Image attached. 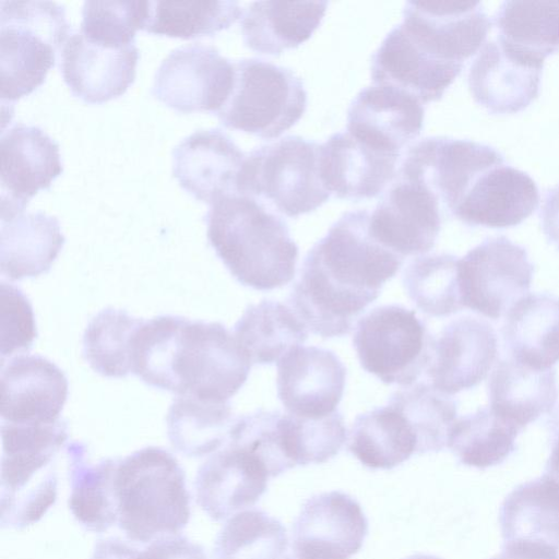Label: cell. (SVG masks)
I'll return each mask as SVG.
<instances>
[{
	"label": "cell",
	"instance_id": "cell-1",
	"mask_svg": "<svg viewBox=\"0 0 559 559\" xmlns=\"http://www.w3.org/2000/svg\"><path fill=\"white\" fill-rule=\"evenodd\" d=\"M369 218L366 210L346 212L304 260L289 304L313 334H348L403 264L372 237Z\"/></svg>",
	"mask_w": 559,
	"mask_h": 559
},
{
	"label": "cell",
	"instance_id": "cell-2",
	"mask_svg": "<svg viewBox=\"0 0 559 559\" xmlns=\"http://www.w3.org/2000/svg\"><path fill=\"white\" fill-rule=\"evenodd\" d=\"M207 239L242 285L271 290L295 276L298 247L285 221L261 201L231 194L211 204Z\"/></svg>",
	"mask_w": 559,
	"mask_h": 559
},
{
	"label": "cell",
	"instance_id": "cell-3",
	"mask_svg": "<svg viewBox=\"0 0 559 559\" xmlns=\"http://www.w3.org/2000/svg\"><path fill=\"white\" fill-rule=\"evenodd\" d=\"M118 526L142 544L171 536L190 519V495L177 459L146 447L118 460L115 474Z\"/></svg>",
	"mask_w": 559,
	"mask_h": 559
},
{
	"label": "cell",
	"instance_id": "cell-4",
	"mask_svg": "<svg viewBox=\"0 0 559 559\" xmlns=\"http://www.w3.org/2000/svg\"><path fill=\"white\" fill-rule=\"evenodd\" d=\"M70 33L63 5L0 1V96L12 103L36 90L55 66Z\"/></svg>",
	"mask_w": 559,
	"mask_h": 559
},
{
	"label": "cell",
	"instance_id": "cell-5",
	"mask_svg": "<svg viewBox=\"0 0 559 559\" xmlns=\"http://www.w3.org/2000/svg\"><path fill=\"white\" fill-rule=\"evenodd\" d=\"M490 25L479 1L431 0L407 1L396 28L418 61L452 84Z\"/></svg>",
	"mask_w": 559,
	"mask_h": 559
},
{
	"label": "cell",
	"instance_id": "cell-6",
	"mask_svg": "<svg viewBox=\"0 0 559 559\" xmlns=\"http://www.w3.org/2000/svg\"><path fill=\"white\" fill-rule=\"evenodd\" d=\"M238 194L288 217L310 213L330 198L320 175V144L288 135L246 155Z\"/></svg>",
	"mask_w": 559,
	"mask_h": 559
},
{
	"label": "cell",
	"instance_id": "cell-7",
	"mask_svg": "<svg viewBox=\"0 0 559 559\" xmlns=\"http://www.w3.org/2000/svg\"><path fill=\"white\" fill-rule=\"evenodd\" d=\"M234 84L216 112L221 123L261 139H275L302 117L307 92L288 68L247 58L234 62Z\"/></svg>",
	"mask_w": 559,
	"mask_h": 559
},
{
	"label": "cell",
	"instance_id": "cell-8",
	"mask_svg": "<svg viewBox=\"0 0 559 559\" xmlns=\"http://www.w3.org/2000/svg\"><path fill=\"white\" fill-rule=\"evenodd\" d=\"M251 365L222 323L185 318L171 357L168 391L227 402L246 382Z\"/></svg>",
	"mask_w": 559,
	"mask_h": 559
},
{
	"label": "cell",
	"instance_id": "cell-9",
	"mask_svg": "<svg viewBox=\"0 0 559 559\" xmlns=\"http://www.w3.org/2000/svg\"><path fill=\"white\" fill-rule=\"evenodd\" d=\"M433 340L414 310L386 305L359 319L353 344L367 372L386 384L411 385L428 368Z\"/></svg>",
	"mask_w": 559,
	"mask_h": 559
},
{
	"label": "cell",
	"instance_id": "cell-10",
	"mask_svg": "<svg viewBox=\"0 0 559 559\" xmlns=\"http://www.w3.org/2000/svg\"><path fill=\"white\" fill-rule=\"evenodd\" d=\"M533 274L525 248L504 236L487 238L459 259L462 306L497 320L527 295Z\"/></svg>",
	"mask_w": 559,
	"mask_h": 559
},
{
	"label": "cell",
	"instance_id": "cell-11",
	"mask_svg": "<svg viewBox=\"0 0 559 559\" xmlns=\"http://www.w3.org/2000/svg\"><path fill=\"white\" fill-rule=\"evenodd\" d=\"M503 162V155L490 145L430 136L408 148L396 175L427 187L452 215L476 179Z\"/></svg>",
	"mask_w": 559,
	"mask_h": 559
},
{
	"label": "cell",
	"instance_id": "cell-12",
	"mask_svg": "<svg viewBox=\"0 0 559 559\" xmlns=\"http://www.w3.org/2000/svg\"><path fill=\"white\" fill-rule=\"evenodd\" d=\"M234 62L217 48L201 43L180 46L159 64L152 95L180 111L217 112L234 84Z\"/></svg>",
	"mask_w": 559,
	"mask_h": 559
},
{
	"label": "cell",
	"instance_id": "cell-13",
	"mask_svg": "<svg viewBox=\"0 0 559 559\" xmlns=\"http://www.w3.org/2000/svg\"><path fill=\"white\" fill-rule=\"evenodd\" d=\"M58 143L37 126L16 122L0 140V218L23 213L29 199L62 173Z\"/></svg>",
	"mask_w": 559,
	"mask_h": 559
},
{
	"label": "cell",
	"instance_id": "cell-14",
	"mask_svg": "<svg viewBox=\"0 0 559 559\" xmlns=\"http://www.w3.org/2000/svg\"><path fill=\"white\" fill-rule=\"evenodd\" d=\"M368 534V520L356 499L333 490L306 500L292 531L297 559H349Z\"/></svg>",
	"mask_w": 559,
	"mask_h": 559
},
{
	"label": "cell",
	"instance_id": "cell-15",
	"mask_svg": "<svg viewBox=\"0 0 559 559\" xmlns=\"http://www.w3.org/2000/svg\"><path fill=\"white\" fill-rule=\"evenodd\" d=\"M441 228L440 202L424 185L399 178L370 214L372 237L397 255L430 251Z\"/></svg>",
	"mask_w": 559,
	"mask_h": 559
},
{
	"label": "cell",
	"instance_id": "cell-16",
	"mask_svg": "<svg viewBox=\"0 0 559 559\" xmlns=\"http://www.w3.org/2000/svg\"><path fill=\"white\" fill-rule=\"evenodd\" d=\"M346 368L331 350L295 346L277 361V396L288 414L317 419L336 412Z\"/></svg>",
	"mask_w": 559,
	"mask_h": 559
},
{
	"label": "cell",
	"instance_id": "cell-17",
	"mask_svg": "<svg viewBox=\"0 0 559 559\" xmlns=\"http://www.w3.org/2000/svg\"><path fill=\"white\" fill-rule=\"evenodd\" d=\"M139 50L134 43L115 45L84 36L80 31L66 41L60 69L72 94L100 104L122 95L133 83Z\"/></svg>",
	"mask_w": 559,
	"mask_h": 559
},
{
	"label": "cell",
	"instance_id": "cell-18",
	"mask_svg": "<svg viewBox=\"0 0 559 559\" xmlns=\"http://www.w3.org/2000/svg\"><path fill=\"white\" fill-rule=\"evenodd\" d=\"M246 155L217 128L197 130L173 151V174L180 187L197 200L212 204L238 194Z\"/></svg>",
	"mask_w": 559,
	"mask_h": 559
},
{
	"label": "cell",
	"instance_id": "cell-19",
	"mask_svg": "<svg viewBox=\"0 0 559 559\" xmlns=\"http://www.w3.org/2000/svg\"><path fill=\"white\" fill-rule=\"evenodd\" d=\"M497 355V335L487 321L459 318L433 340L427 374L435 389L447 395L456 394L484 380Z\"/></svg>",
	"mask_w": 559,
	"mask_h": 559
},
{
	"label": "cell",
	"instance_id": "cell-20",
	"mask_svg": "<svg viewBox=\"0 0 559 559\" xmlns=\"http://www.w3.org/2000/svg\"><path fill=\"white\" fill-rule=\"evenodd\" d=\"M264 463L245 447L227 441L198 469L195 497L214 521L253 506L267 488Z\"/></svg>",
	"mask_w": 559,
	"mask_h": 559
},
{
	"label": "cell",
	"instance_id": "cell-21",
	"mask_svg": "<svg viewBox=\"0 0 559 559\" xmlns=\"http://www.w3.org/2000/svg\"><path fill=\"white\" fill-rule=\"evenodd\" d=\"M63 371L38 355L1 360V421L49 424L59 420L68 397Z\"/></svg>",
	"mask_w": 559,
	"mask_h": 559
},
{
	"label": "cell",
	"instance_id": "cell-22",
	"mask_svg": "<svg viewBox=\"0 0 559 559\" xmlns=\"http://www.w3.org/2000/svg\"><path fill=\"white\" fill-rule=\"evenodd\" d=\"M424 126L423 104L407 92L372 84L361 90L347 111L346 130L381 151L401 155Z\"/></svg>",
	"mask_w": 559,
	"mask_h": 559
},
{
	"label": "cell",
	"instance_id": "cell-23",
	"mask_svg": "<svg viewBox=\"0 0 559 559\" xmlns=\"http://www.w3.org/2000/svg\"><path fill=\"white\" fill-rule=\"evenodd\" d=\"M544 63L531 60L503 46L486 41L468 71L474 99L492 114H514L525 109L539 93Z\"/></svg>",
	"mask_w": 559,
	"mask_h": 559
},
{
	"label": "cell",
	"instance_id": "cell-24",
	"mask_svg": "<svg viewBox=\"0 0 559 559\" xmlns=\"http://www.w3.org/2000/svg\"><path fill=\"white\" fill-rule=\"evenodd\" d=\"M400 155L378 150L347 130L320 144V175L330 194L344 200L371 199L396 176Z\"/></svg>",
	"mask_w": 559,
	"mask_h": 559
},
{
	"label": "cell",
	"instance_id": "cell-25",
	"mask_svg": "<svg viewBox=\"0 0 559 559\" xmlns=\"http://www.w3.org/2000/svg\"><path fill=\"white\" fill-rule=\"evenodd\" d=\"M538 203L531 176L503 162L476 179L452 216L468 226L508 228L521 224Z\"/></svg>",
	"mask_w": 559,
	"mask_h": 559
},
{
	"label": "cell",
	"instance_id": "cell-26",
	"mask_svg": "<svg viewBox=\"0 0 559 559\" xmlns=\"http://www.w3.org/2000/svg\"><path fill=\"white\" fill-rule=\"evenodd\" d=\"M2 457L0 495L40 484L56 474L52 460L68 440L67 424L1 421Z\"/></svg>",
	"mask_w": 559,
	"mask_h": 559
},
{
	"label": "cell",
	"instance_id": "cell-27",
	"mask_svg": "<svg viewBox=\"0 0 559 559\" xmlns=\"http://www.w3.org/2000/svg\"><path fill=\"white\" fill-rule=\"evenodd\" d=\"M326 1H255L241 16L248 48L260 55L278 56L307 41L321 24Z\"/></svg>",
	"mask_w": 559,
	"mask_h": 559
},
{
	"label": "cell",
	"instance_id": "cell-28",
	"mask_svg": "<svg viewBox=\"0 0 559 559\" xmlns=\"http://www.w3.org/2000/svg\"><path fill=\"white\" fill-rule=\"evenodd\" d=\"M558 394L556 369H535L511 357L499 360L488 380L490 409L521 431L551 413Z\"/></svg>",
	"mask_w": 559,
	"mask_h": 559
},
{
	"label": "cell",
	"instance_id": "cell-29",
	"mask_svg": "<svg viewBox=\"0 0 559 559\" xmlns=\"http://www.w3.org/2000/svg\"><path fill=\"white\" fill-rule=\"evenodd\" d=\"M501 334L510 357L535 369L559 361V296L527 294L504 314Z\"/></svg>",
	"mask_w": 559,
	"mask_h": 559
},
{
	"label": "cell",
	"instance_id": "cell-30",
	"mask_svg": "<svg viewBox=\"0 0 559 559\" xmlns=\"http://www.w3.org/2000/svg\"><path fill=\"white\" fill-rule=\"evenodd\" d=\"M64 241L59 221L44 212H23L1 221V274L19 281L47 272Z\"/></svg>",
	"mask_w": 559,
	"mask_h": 559
},
{
	"label": "cell",
	"instance_id": "cell-31",
	"mask_svg": "<svg viewBox=\"0 0 559 559\" xmlns=\"http://www.w3.org/2000/svg\"><path fill=\"white\" fill-rule=\"evenodd\" d=\"M499 523L504 542L530 540L559 548V483L543 474L516 486L500 507Z\"/></svg>",
	"mask_w": 559,
	"mask_h": 559
},
{
	"label": "cell",
	"instance_id": "cell-32",
	"mask_svg": "<svg viewBox=\"0 0 559 559\" xmlns=\"http://www.w3.org/2000/svg\"><path fill=\"white\" fill-rule=\"evenodd\" d=\"M67 456L71 484L69 508L73 516L87 531H107L118 520L115 490L118 460L105 459L91 464L81 442L69 443Z\"/></svg>",
	"mask_w": 559,
	"mask_h": 559
},
{
	"label": "cell",
	"instance_id": "cell-33",
	"mask_svg": "<svg viewBox=\"0 0 559 559\" xmlns=\"http://www.w3.org/2000/svg\"><path fill=\"white\" fill-rule=\"evenodd\" d=\"M348 450L371 469H392L418 454V439L405 415L388 403L359 415Z\"/></svg>",
	"mask_w": 559,
	"mask_h": 559
},
{
	"label": "cell",
	"instance_id": "cell-34",
	"mask_svg": "<svg viewBox=\"0 0 559 559\" xmlns=\"http://www.w3.org/2000/svg\"><path fill=\"white\" fill-rule=\"evenodd\" d=\"M234 336L251 364L270 365L302 344L308 331L285 305L262 300L247 307L234 326Z\"/></svg>",
	"mask_w": 559,
	"mask_h": 559
},
{
	"label": "cell",
	"instance_id": "cell-35",
	"mask_svg": "<svg viewBox=\"0 0 559 559\" xmlns=\"http://www.w3.org/2000/svg\"><path fill=\"white\" fill-rule=\"evenodd\" d=\"M495 24L498 40L531 60L544 63L559 50V1H504Z\"/></svg>",
	"mask_w": 559,
	"mask_h": 559
},
{
	"label": "cell",
	"instance_id": "cell-36",
	"mask_svg": "<svg viewBox=\"0 0 559 559\" xmlns=\"http://www.w3.org/2000/svg\"><path fill=\"white\" fill-rule=\"evenodd\" d=\"M166 421L171 445L187 456L198 457L227 442L235 419L228 402L183 395L173 402Z\"/></svg>",
	"mask_w": 559,
	"mask_h": 559
},
{
	"label": "cell",
	"instance_id": "cell-37",
	"mask_svg": "<svg viewBox=\"0 0 559 559\" xmlns=\"http://www.w3.org/2000/svg\"><path fill=\"white\" fill-rule=\"evenodd\" d=\"M520 432L490 407H481L456 418L450 429L447 447L461 464L484 469L502 463L515 450V439Z\"/></svg>",
	"mask_w": 559,
	"mask_h": 559
},
{
	"label": "cell",
	"instance_id": "cell-38",
	"mask_svg": "<svg viewBox=\"0 0 559 559\" xmlns=\"http://www.w3.org/2000/svg\"><path fill=\"white\" fill-rule=\"evenodd\" d=\"M237 1L156 0L148 1L143 29L147 33L183 39L214 35L241 16Z\"/></svg>",
	"mask_w": 559,
	"mask_h": 559
},
{
	"label": "cell",
	"instance_id": "cell-39",
	"mask_svg": "<svg viewBox=\"0 0 559 559\" xmlns=\"http://www.w3.org/2000/svg\"><path fill=\"white\" fill-rule=\"evenodd\" d=\"M143 322L120 309L107 308L98 312L83 335V356L92 369L104 377L128 376L133 337Z\"/></svg>",
	"mask_w": 559,
	"mask_h": 559
},
{
	"label": "cell",
	"instance_id": "cell-40",
	"mask_svg": "<svg viewBox=\"0 0 559 559\" xmlns=\"http://www.w3.org/2000/svg\"><path fill=\"white\" fill-rule=\"evenodd\" d=\"M286 528L260 509L245 510L230 518L219 531L214 559H284Z\"/></svg>",
	"mask_w": 559,
	"mask_h": 559
},
{
	"label": "cell",
	"instance_id": "cell-41",
	"mask_svg": "<svg viewBox=\"0 0 559 559\" xmlns=\"http://www.w3.org/2000/svg\"><path fill=\"white\" fill-rule=\"evenodd\" d=\"M403 286L416 307L431 317H447L463 308L455 255L415 259L403 273Z\"/></svg>",
	"mask_w": 559,
	"mask_h": 559
},
{
	"label": "cell",
	"instance_id": "cell-42",
	"mask_svg": "<svg viewBox=\"0 0 559 559\" xmlns=\"http://www.w3.org/2000/svg\"><path fill=\"white\" fill-rule=\"evenodd\" d=\"M388 403L408 419L418 439V454L439 452L456 420V403L432 385L418 383L394 392Z\"/></svg>",
	"mask_w": 559,
	"mask_h": 559
},
{
	"label": "cell",
	"instance_id": "cell-43",
	"mask_svg": "<svg viewBox=\"0 0 559 559\" xmlns=\"http://www.w3.org/2000/svg\"><path fill=\"white\" fill-rule=\"evenodd\" d=\"M280 428L284 453L294 467L326 462L340 452L347 439L338 412L317 419L282 414Z\"/></svg>",
	"mask_w": 559,
	"mask_h": 559
},
{
	"label": "cell",
	"instance_id": "cell-44",
	"mask_svg": "<svg viewBox=\"0 0 559 559\" xmlns=\"http://www.w3.org/2000/svg\"><path fill=\"white\" fill-rule=\"evenodd\" d=\"M147 10L148 1H85L80 32L98 41L129 45L143 29Z\"/></svg>",
	"mask_w": 559,
	"mask_h": 559
},
{
	"label": "cell",
	"instance_id": "cell-45",
	"mask_svg": "<svg viewBox=\"0 0 559 559\" xmlns=\"http://www.w3.org/2000/svg\"><path fill=\"white\" fill-rule=\"evenodd\" d=\"M1 359L27 350L37 336L32 305L24 293L10 283L0 284Z\"/></svg>",
	"mask_w": 559,
	"mask_h": 559
},
{
	"label": "cell",
	"instance_id": "cell-46",
	"mask_svg": "<svg viewBox=\"0 0 559 559\" xmlns=\"http://www.w3.org/2000/svg\"><path fill=\"white\" fill-rule=\"evenodd\" d=\"M136 559H207L203 548L183 536H165L152 542Z\"/></svg>",
	"mask_w": 559,
	"mask_h": 559
},
{
	"label": "cell",
	"instance_id": "cell-47",
	"mask_svg": "<svg viewBox=\"0 0 559 559\" xmlns=\"http://www.w3.org/2000/svg\"><path fill=\"white\" fill-rule=\"evenodd\" d=\"M491 559H559V548L530 540L504 542L501 552Z\"/></svg>",
	"mask_w": 559,
	"mask_h": 559
},
{
	"label": "cell",
	"instance_id": "cell-48",
	"mask_svg": "<svg viewBox=\"0 0 559 559\" xmlns=\"http://www.w3.org/2000/svg\"><path fill=\"white\" fill-rule=\"evenodd\" d=\"M539 217L547 239L559 248V183L547 190Z\"/></svg>",
	"mask_w": 559,
	"mask_h": 559
},
{
	"label": "cell",
	"instance_id": "cell-49",
	"mask_svg": "<svg viewBox=\"0 0 559 559\" xmlns=\"http://www.w3.org/2000/svg\"><path fill=\"white\" fill-rule=\"evenodd\" d=\"M139 552L126 542L110 537L96 543L91 559H136Z\"/></svg>",
	"mask_w": 559,
	"mask_h": 559
},
{
	"label": "cell",
	"instance_id": "cell-50",
	"mask_svg": "<svg viewBox=\"0 0 559 559\" xmlns=\"http://www.w3.org/2000/svg\"><path fill=\"white\" fill-rule=\"evenodd\" d=\"M550 454L545 465L544 475L559 483V406L546 421Z\"/></svg>",
	"mask_w": 559,
	"mask_h": 559
},
{
	"label": "cell",
	"instance_id": "cell-51",
	"mask_svg": "<svg viewBox=\"0 0 559 559\" xmlns=\"http://www.w3.org/2000/svg\"><path fill=\"white\" fill-rule=\"evenodd\" d=\"M405 559H440V558H438L436 556H431V555L417 554V555L409 556Z\"/></svg>",
	"mask_w": 559,
	"mask_h": 559
},
{
	"label": "cell",
	"instance_id": "cell-52",
	"mask_svg": "<svg viewBox=\"0 0 559 559\" xmlns=\"http://www.w3.org/2000/svg\"><path fill=\"white\" fill-rule=\"evenodd\" d=\"M284 559H297L294 555L287 556Z\"/></svg>",
	"mask_w": 559,
	"mask_h": 559
}]
</instances>
